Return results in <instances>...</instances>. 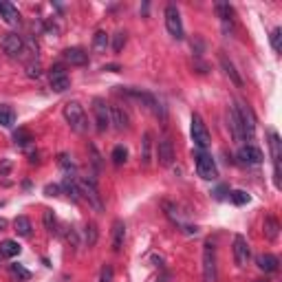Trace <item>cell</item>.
I'll use <instances>...</instances> for the list:
<instances>
[{
    "label": "cell",
    "mask_w": 282,
    "mask_h": 282,
    "mask_svg": "<svg viewBox=\"0 0 282 282\" xmlns=\"http://www.w3.org/2000/svg\"><path fill=\"white\" fill-rule=\"evenodd\" d=\"M42 221H44V227H47V232H51V234H55V232H57V221H55L53 210H44Z\"/></svg>",
    "instance_id": "f546056e"
},
{
    "label": "cell",
    "mask_w": 282,
    "mask_h": 282,
    "mask_svg": "<svg viewBox=\"0 0 282 282\" xmlns=\"http://www.w3.org/2000/svg\"><path fill=\"white\" fill-rule=\"evenodd\" d=\"M0 18L7 22V25L16 27L20 22V14H18V9H16L11 3H5V0H0Z\"/></svg>",
    "instance_id": "44dd1931"
},
{
    "label": "cell",
    "mask_w": 282,
    "mask_h": 282,
    "mask_svg": "<svg viewBox=\"0 0 282 282\" xmlns=\"http://www.w3.org/2000/svg\"><path fill=\"white\" fill-rule=\"evenodd\" d=\"M280 38H282V29H280V27H275L273 31H271V36H269V42H271V49L275 51V53H280V49H282Z\"/></svg>",
    "instance_id": "e575fe53"
},
{
    "label": "cell",
    "mask_w": 282,
    "mask_h": 282,
    "mask_svg": "<svg viewBox=\"0 0 282 282\" xmlns=\"http://www.w3.org/2000/svg\"><path fill=\"white\" fill-rule=\"evenodd\" d=\"M256 282H264V280H256Z\"/></svg>",
    "instance_id": "bcb514c9"
},
{
    "label": "cell",
    "mask_w": 282,
    "mask_h": 282,
    "mask_svg": "<svg viewBox=\"0 0 282 282\" xmlns=\"http://www.w3.org/2000/svg\"><path fill=\"white\" fill-rule=\"evenodd\" d=\"M157 282H168V275H161V278H159Z\"/></svg>",
    "instance_id": "f6af8a7d"
},
{
    "label": "cell",
    "mask_w": 282,
    "mask_h": 282,
    "mask_svg": "<svg viewBox=\"0 0 282 282\" xmlns=\"http://www.w3.org/2000/svg\"><path fill=\"white\" fill-rule=\"evenodd\" d=\"M49 84L55 93H64V90L71 88V77L62 66H53L49 71Z\"/></svg>",
    "instance_id": "30bf717a"
},
{
    "label": "cell",
    "mask_w": 282,
    "mask_h": 282,
    "mask_svg": "<svg viewBox=\"0 0 282 282\" xmlns=\"http://www.w3.org/2000/svg\"><path fill=\"white\" fill-rule=\"evenodd\" d=\"M216 14H218V18H221L223 33H225V36H232L234 27H236V14H234V9L229 7V5H225V3H218L216 5Z\"/></svg>",
    "instance_id": "7c38bea8"
},
{
    "label": "cell",
    "mask_w": 282,
    "mask_h": 282,
    "mask_svg": "<svg viewBox=\"0 0 282 282\" xmlns=\"http://www.w3.org/2000/svg\"><path fill=\"white\" fill-rule=\"evenodd\" d=\"M111 47V36H108L106 31H95L93 36V49L97 51V53H106V49Z\"/></svg>",
    "instance_id": "cb8c5ba5"
},
{
    "label": "cell",
    "mask_w": 282,
    "mask_h": 282,
    "mask_svg": "<svg viewBox=\"0 0 282 282\" xmlns=\"http://www.w3.org/2000/svg\"><path fill=\"white\" fill-rule=\"evenodd\" d=\"M113 278H115L113 267H111V264H104L102 271H100V282H113Z\"/></svg>",
    "instance_id": "f35d334b"
},
{
    "label": "cell",
    "mask_w": 282,
    "mask_h": 282,
    "mask_svg": "<svg viewBox=\"0 0 282 282\" xmlns=\"http://www.w3.org/2000/svg\"><path fill=\"white\" fill-rule=\"evenodd\" d=\"M14 141L18 143V146H27L29 141H33V137H31V132L25 130V128H18L14 132Z\"/></svg>",
    "instance_id": "1f68e13d"
},
{
    "label": "cell",
    "mask_w": 282,
    "mask_h": 282,
    "mask_svg": "<svg viewBox=\"0 0 282 282\" xmlns=\"http://www.w3.org/2000/svg\"><path fill=\"white\" fill-rule=\"evenodd\" d=\"M9 168H11V163H9L7 159H5L3 163H0V174H5V172H9Z\"/></svg>",
    "instance_id": "b9f144b4"
},
{
    "label": "cell",
    "mask_w": 282,
    "mask_h": 282,
    "mask_svg": "<svg viewBox=\"0 0 282 282\" xmlns=\"http://www.w3.org/2000/svg\"><path fill=\"white\" fill-rule=\"evenodd\" d=\"M190 135H192V141L197 143L201 150L210 148V143H212L210 130H207V126H205V122H203V117H201L199 113H194V115H192V124H190Z\"/></svg>",
    "instance_id": "3957f363"
},
{
    "label": "cell",
    "mask_w": 282,
    "mask_h": 282,
    "mask_svg": "<svg viewBox=\"0 0 282 282\" xmlns=\"http://www.w3.org/2000/svg\"><path fill=\"white\" fill-rule=\"evenodd\" d=\"M229 199H232L234 205H247L249 203V194L243 192V190H234V192H229Z\"/></svg>",
    "instance_id": "d6a6232c"
},
{
    "label": "cell",
    "mask_w": 282,
    "mask_h": 282,
    "mask_svg": "<svg viewBox=\"0 0 282 282\" xmlns=\"http://www.w3.org/2000/svg\"><path fill=\"white\" fill-rule=\"evenodd\" d=\"M14 229H16V234L18 236H22V238H29V236H31V221H29L27 216H18L14 221Z\"/></svg>",
    "instance_id": "484cf974"
},
{
    "label": "cell",
    "mask_w": 282,
    "mask_h": 282,
    "mask_svg": "<svg viewBox=\"0 0 282 282\" xmlns=\"http://www.w3.org/2000/svg\"><path fill=\"white\" fill-rule=\"evenodd\" d=\"M62 57H64L66 64L71 66H86L88 64V53L79 47H71V49H64L62 51Z\"/></svg>",
    "instance_id": "2e32d148"
},
{
    "label": "cell",
    "mask_w": 282,
    "mask_h": 282,
    "mask_svg": "<svg viewBox=\"0 0 282 282\" xmlns=\"http://www.w3.org/2000/svg\"><path fill=\"white\" fill-rule=\"evenodd\" d=\"M165 16V29H168V33L174 40H183V22H181V14L179 9H176V5H168L163 11Z\"/></svg>",
    "instance_id": "8992f818"
},
{
    "label": "cell",
    "mask_w": 282,
    "mask_h": 282,
    "mask_svg": "<svg viewBox=\"0 0 282 282\" xmlns=\"http://www.w3.org/2000/svg\"><path fill=\"white\" fill-rule=\"evenodd\" d=\"M60 192H62V185H47L44 187V194H47V197H57Z\"/></svg>",
    "instance_id": "60d3db41"
},
{
    "label": "cell",
    "mask_w": 282,
    "mask_h": 282,
    "mask_svg": "<svg viewBox=\"0 0 282 282\" xmlns=\"http://www.w3.org/2000/svg\"><path fill=\"white\" fill-rule=\"evenodd\" d=\"M111 159H113V163H115V165H122V163H126V159H128V150H126L124 146H117V148L113 150Z\"/></svg>",
    "instance_id": "4dcf8cb0"
},
{
    "label": "cell",
    "mask_w": 282,
    "mask_h": 282,
    "mask_svg": "<svg viewBox=\"0 0 282 282\" xmlns=\"http://www.w3.org/2000/svg\"><path fill=\"white\" fill-rule=\"evenodd\" d=\"M176 159V152H174V143H172V139H161L159 146H157V161L159 165H163V168H168V165L174 163Z\"/></svg>",
    "instance_id": "4fadbf2b"
},
{
    "label": "cell",
    "mask_w": 282,
    "mask_h": 282,
    "mask_svg": "<svg viewBox=\"0 0 282 282\" xmlns=\"http://www.w3.org/2000/svg\"><path fill=\"white\" fill-rule=\"evenodd\" d=\"M62 190H64L68 197H71L73 203H77V201L82 199V194H79V187H77V183L73 181V176H66V179L62 181Z\"/></svg>",
    "instance_id": "83f0119b"
},
{
    "label": "cell",
    "mask_w": 282,
    "mask_h": 282,
    "mask_svg": "<svg viewBox=\"0 0 282 282\" xmlns=\"http://www.w3.org/2000/svg\"><path fill=\"white\" fill-rule=\"evenodd\" d=\"M124 44H126V31H117L113 36V51L119 53V51L124 49Z\"/></svg>",
    "instance_id": "d590c367"
},
{
    "label": "cell",
    "mask_w": 282,
    "mask_h": 282,
    "mask_svg": "<svg viewBox=\"0 0 282 282\" xmlns=\"http://www.w3.org/2000/svg\"><path fill=\"white\" fill-rule=\"evenodd\" d=\"M60 165H62V170L66 172V176H71V172H75V163L71 161L68 154H60Z\"/></svg>",
    "instance_id": "8d00e7d4"
},
{
    "label": "cell",
    "mask_w": 282,
    "mask_h": 282,
    "mask_svg": "<svg viewBox=\"0 0 282 282\" xmlns=\"http://www.w3.org/2000/svg\"><path fill=\"white\" fill-rule=\"evenodd\" d=\"M251 258V249H249V243L243 234H236L234 236V260L238 267H247Z\"/></svg>",
    "instance_id": "8fae6325"
},
{
    "label": "cell",
    "mask_w": 282,
    "mask_h": 282,
    "mask_svg": "<svg viewBox=\"0 0 282 282\" xmlns=\"http://www.w3.org/2000/svg\"><path fill=\"white\" fill-rule=\"evenodd\" d=\"M280 137L275 130H269V148H271V159H273V172H275V185L280 187Z\"/></svg>",
    "instance_id": "5bb4252c"
},
{
    "label": "cell",
    "mask_w": 282,
    "mask_h": 282,
    "mask_svg": "<svg viewBox=\"0 0 282 282\" xmlns=\"http://www.w3.org/2000/svg\"><path fill=\"white\" fill-rule=\"evenodd\" d=\"M27 75L38 79L40 75H42V71H40V64H33V62H31V64H27Z\"/></svg>",
    "instance_id": "ab89813d"
},
{
    "label": "cell",
    "mask_w": 282,
    "mask_h": 282,
    "mask_svg": "<svg viewBox=\"0 0 282 282\" xmlns=\"http://www.w3.org/2000/svg\"><path fill=\"white\" fill-rule=\"evenodd\" d=\"M16 124V113L11 106H0V126H5V128H11V126Z\"/></svg>",
    "instance_id": "f1b7e54d"
},
{
    "label": "cell",
    "mask_w": 282,
    "mask_h": 282,
    "mask_svg": "<svg viewBox=\"0 0 282 282\" xmlns=\"http://www.w3.org/2000/svg\"><path fill=\"white\" fill-rule=\"evenodd\" d=\"M236 115H238V119H240V126H243V130H245V137H254V132H256V117H254V113H251V108L247 106L245 102H236Z\"/></svg>",
    "instance_id": "ba28073f"
},
{
    "label": "cell",
    "mask_w": 282,
    "mask_h": 282,
    "mask_svg": "<svg viewBox=\"0 0 282 282\" xmlns=\"http://www.w3.org/2000/svg\"><path fill=\"white\" fill-rule=\"evenodd\" d=\"M111 124H113L117 130H128V128H130V117H128V113H126L122 106H117V104H113V106H111Z\"/></svg>",
    "instance_id": "ac0fdd59"
},
{
    "label": "cell",
    "mask_w": 282,
    "mask_h": 282,
    "mask_svg": "<svg viewBox=\"0 0 282 282\" xmlns=\"http://www.w3.org/2000/svg\"><path fill=\"white\" fill-rule=\"evenodd\" d=\"M0 256L3 258H16V256H20V245H18V240H3L0 243Z\"/></svg>",
    "instance_id": "d4e9b609"
},
{
    "label": "cell",
    "mask_w": 282,
    "mask_h": 282,
    "mask_svg": "<svg viewBox=\"0 0 282 282\" xmlns=\"http://www.w3.org/2000/svg\"><path fill=\"white\" fill-rule=\"evenodd\" d=\"M262 234L267 240H275L280 236V223L275 216H264V225H262Z\"/></svg>",
    "instance_id": "7402d4cb"
},
{
    "label": "cell",
    "mask_w": 282,
    "mask_h": 282,
    "mask_svg": "<svg viewBox=\"0 0 282 282\" xmlns=\"http://www.w3.org/2000/svg\"><path fill=\"white\" fill-rule=\"evenodd\" d=\"M194 163H197V172H199L201 179L214 181L218 176V170H216V163H214V159H212V154H207L203 150L194 152Z\"/></svg>",
    "instance_id": "277c9868"
},
{
    "label": "cell",
    "mask_w": 282,
    "mask_h": 282,
    "mask_svg": "<svg viewBox=\"0 0 282 282\" xmlns=\"http://www.w3.org/2000/svg\"><path fill=\"white\" fill-rule=\"evenodd\" d=\"M218 62H221V68L225 71V75L232 79V84L238 86V88H243V77H240V73L236 71L234 62L227 57V53H223V51H221V53H218Z\"/></svg>",
    "instance_id": "e0dca14e"
},
{
    "label": "cell",
    "mask_w": 282,
    "mask_h": 282,
    "mask_svg": "<svg viewBox=\"0 0 282 282\" xmlns=\"http://www.w3.org/2000/svg\"><path fill=\"white\" fill-rule=\"evenodd\" d=\"M77 187H79V194H82V197L88 201V205L93 207L95 212H104V201H102L100 190H97L95 179H88V176H84V179L77 183Z\"/></svg>",
    "instance_id": "7a4b0ae2"
},
{
    "label": "cell",
    "mask_w": 282,
    "mask_h": 282,
    "mask_svg": "<svg viewBox=\"0 0 282 282\" xmlns=\"http://www.w3.org/2000/svg\"><path fill=\"white\" fill-rule=\"evenodd\" d=\"M227 126H229V132H232V137H234L236 143H243V141L247 139V137H245V130H243V126H240V119H238V115H236V108H234V106L227 108Z\"/></svg>",
    "instance_id": "9a60e30c"
},
{
    "label": "cell",
    "mask_w": 282,
    "mask_h": 282,
    "mask_svg": "<svg viewBox=\"0 0 282 282\" xmlns=\"http://www.w3.org/2000/svg\"><path fill=\"white\" fill-rule=\"evenodd\" d=\"M238 159L243 161V163H249V165H258V163H262V152L258 150L256 146H243L238 150Z\"/></svg>",
    "instance_id": "d6986e66"
},
{
    "label": "cell",
    "mask_w": 282,
    "mask_h": 282,
    "mask_svg": "<svg viewBox=\"0 0 282 282\" xmlns=\"http://www.w3.org/2000/svg\"><path fill=\"white\" fill-rule=\"evenodd\" d=\"M11 273H14L16 278H20V280H29V278H31V271L25 269L22 264H11Z\"/></svg>",
    "instance_id": "74e56055"
},
{
    "label": "cell",
    "mask_w": 282,
    "mask_h": 282,
    "mask_svg": "<svg viewBox=\"0 0 282 282\" xmlns=\"http://www.w3.org/2000/svg\"><path fill=\"white\" fill-rule=\"evenodd\" d=\"M126 243V223L122 218L113 223V251H122Z\"/></svg>",
    "instance_id": "ffe728a7"
},
{
    "label": "cell",
    "mask_w": 282,
    "mask_h": 282,
    "mask_svg": "<svg viewBox=\"0 0 282 282\" xmlns=\"http://www.w3.org/2000/svg\"><path fill=\"white\" fill-rule=\"evenodd\" d=\"M84 236H86V245H88V247H93L97 243V225H95V223H86Z\"/></svg>",
    "instance_id": "836d02e7"
},
{
    "label": "cell",
    "mask_w": 282,
    "mask_h": 282,
    "mask_svg": "<svg viewBox=\"0 0 282 282\" xmlns=\"http://www.w3.org/2000/svg\"><path fill=\"white\" fill-rule=\"evenodd\" d=\"M256 264L262 269V271H267V273H273V271H278V264L280 260L275 258L273 254H260L256 258Z\"/></svg>",
    "instance_id": "603a6c76"
},
{
    "label": "cell",
    "mask_w": 282,
    "mask_h": 282,
    "mask_svg": "<svg viewBox=\"0 0 282 282\" xmlns=\"http://www.w3.org/2000/svg\"><path fill=\"white\" fill-rule=\"evenodd\" d=\"M216 273H218V267H216V247L212 240H207L203 245V278L205 282H216Z\"/></svg>",
    "instance_id": "5b68a950"
},
{
    "label": "cell",
    "mask_w": 282,
    "mask_h": 282,
    "mask_svg": "<svg viewBox=\"0 0 282 282\" xmlns=\"http://www.w3.org/2000/svg\"><path fill=\"white\" fill-rule=\"evenodd\" d=\"M104 71H113V73H117V71H119V66H117V64H106V66H104Z\"/></svg>",
    "instance_id": "7bdbcfd3"
},
{
    "label": "cell",
    "mask_w": 282,
    "mask_h": 282,
    "mask_svg": "<svg viewBox=\"0 0 282 282\" xmlns=\"http://www.w3.org/2000/svg\"><path fill=\"white\" fill-rule=\"evenodd\" d=\"M93 113H95V124L100 132H106L111 128V104H106L102 97L93 100Z\"/></svg>",
    "instance_id": "52a82bcc"
},
{
    "label": "cell",
    "mask_w": 282,
    "mask_h": 282,
    "mask_svg": "<svg viewBox=\"0 0 282 282\" xmlns=\"http://www.w3.org/2000/svg\"><path fill=\"white\" fill-rule=\"evenodd\" d=\"M150 152H152V135L150 132H143L141 139V163L150 165Z\"/></svg>",
    "instance_id": "4316f807"
},
{
    "label": "cell",
    "mask_w": 282,
    "mask_h": 282,
    "mask_svg": "<svg viewBox=\"0 0 282 282\" xmlns=\"http://www.w3.org/2000/svg\"><path fill=\"white\" fill-rule=\"evenodd\" d=\"M62 113H64V119H66V124L71 126V130H75L77 135H86V132L90 130L88 115H86L84 106L79 102H66Z\"/></svg>",
    "instance_id": "6da1fadb"
},
{
    "label": "cell",
    "mask_w": 282,
    "mask_h": 282,
    "mask_svg": "<svg viewBox=\"0 0 282 282\" xmlns=\"http://www.w3.org/2000/svg\"><path fill=\"white\" fill-rule=\"evenodd\" d=\"M0 49L5 51L9 57H18L25 53V38L20 36V33H7L3 40H0Z\"/></svg>",
    "instance_id": "9c48e42d"
},
{
    "label": "cell",
    "mask_w": 282,
    "mask_h": 282,
    "mask_svg": "<svg viewBox=\"0 0 282 282\" xmlns=\"http://www.w3.org/2000/svg\"><path fill=\"white\" fill-rule=\"evenodd\" d=\"M5 229H7V221H5V218H0V232H5Z\"/></svg>",
    "instance_id": "ee69618b"
}]
</instances>
